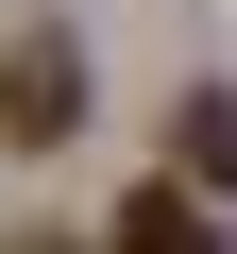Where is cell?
<instances>
[{
	"instance_id": "1",
	"label": "cell",
	"mask_w": 237,
	"mask_h": 254,
	"mask_svg": "<svg viewBox=\"0 0 237 254\" xmlns=\"http://www.w3.org/2000/svg\"><path fill=\"white\" fill-rule=\"evenodd\" d=\"M68 119H85V51L34 17L17 51H0V153H68Z\"/></svg>"
},
{
	"instance_id": "2",
	"label": "cell",
	"mask_w": 237,
	"mask_h": 254,
	"mask_svg": "<svg viewBox=\"0 0 237 254\" xmlns=\"http://www.w3.org/2000/svg\"><path fill=\"white\" fill-rule=\"evenodd\" d=\"M170 187H203V203L237 187V85H186L170 102Z\"/></svg>"
},
{
	"instance_id": "4",
	"label": "cell",
	"mask_w": 237,
	"mask_h": 254,
	"mask_svg": "<svg viewBox=\"0 0 237 254\" xmlns=\"http://www.w3.org/2000/svg\"><path fill=\"white\" fill-rule=\"evenodd\" d=\"M0 254H68V237H0Z\"/></svg>"
},
{
	"instance_id": "3",
	"label": "cell",
	"mask_w": 237,
	"mask_h": 254,
	"mask_svg": "<svg viewBox=\"0 0 237 254\" xmlns=\"http://www.w3.org/2000/svg\"><path fill=\"white\" fill-rule=\"evenodd\" d=\"M102 254H220L203 237V187H136V203L102 220Z\"/></svg>"
}]
</instances>
